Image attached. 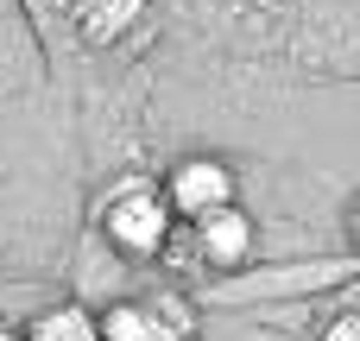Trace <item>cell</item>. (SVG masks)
<instances>
[{
  "label": "cell",
  "mask_w": 360,
  "mask_h": 341,
  "mask_svg": "<svg viewBox=\"0 0 360 341\" xmlns=\"http://www.w3.org/2000/svg\"><path fill=\"white\" fill-rule=\"evenodd\" d=\"M19 341H101V310H89V304H51V310H38Z\"/></svg>",
  "instance_id": "277c9868"
},
{
  "label": "cell",
  "mask_w": 360,
  "mask_h": 341,
  "mask_svg": "<svg viewBox=\"0 0 360 341\" xmlns=\"http://www.w3.org/2000/svg\"><path fill=\"white\" fill-rule=\"evenodd\" d=\"M101 341H171V329L152 316V304H108L101 310Z\"/></svg>",
  "instance_id": "5b68a950"
},
{
  "label": "cell",
  "mask_w": 360,
  "mask_h": 341,
  "mask_svg": "<svg viewBox=\"0 0 360 341\" xmlns=\"http://www.w3.org/2000/svg\"><path fill=\"white\" fill-rule=\"evenodd\" d=\"M95 228H101V240H108L114 253H127V259H158V253L171 247V234H177V209H171V196H165L158 177L127 171V177L95 202Z\"/></svg>",
  "instance_id": "6da1fadb"
},
{
  "label": "cell",
  "mask_w": 360,
  "mask_h": 341,
  "mask_svg": "<svg viewBox=\"0 0 360 341\" xmlns=\"http://www.w3.org/2000/svg\"><path fill=\"white\" fill-rule=\"evenodd\" d=\"M0 341H19V329H0Z\"/></svg>",
  "instance_id": "9c48e42d"
},
{
  "label": "cell",
  "mask_w": 360,
  "mask_h": 341,
  "mask_svg": "<svg viewBox=\"0 0 360 341\" xmlns=\"http://www.w3.org/2000/svg\"><path fill=\"white\" fill-rule=\"evenodd\" d=\"M348 240H354V253H360V196H354V209H348Z\"/></svg>",
  "instance_id": "ba28073f"
},
{
  "label": "cell",
  "mask_w": 360,
  "mask_h": 341,
  "mask_svg": "<svg viewBox=\"0 0 360 341\" xmlns=\"http://www.w3.org/2000/svg\"><path fill=\"white\" fill-rule=\"evenodd\" d=\"M146 304H152V316L171 329V341H196V310H190L177 291H158V297H146Z\"/></svg>",
  "instance_id": "8992f818"
},
{
  "label": "cell",
  "mask_w": 360,
  "mask_h": 341,
  "mask_svg": "<svg viewBox=\"0 0 360 341\" xmlns=\"http://www.w3.org/2000/svg\"><path fill=\"white\" fill-rule=\"evenodd\" d=\"M316 341H360V310H342V316H329Z\"/></svg>",
  "instance_id": "52a82bcc"
},
{
  "label": "cell",
  "mask_w": 360,
  "mask_h": 341,
  "mask_svg": "<svg viewBox=\"0 0 360 341\" xmlns=\"http://www.w3.org/2000/svg\"><path fill=\"white\" fill-rule=\"evenodd\" d=\"M184 228H190L196 259H202L209 272H240V266L253 259V247H259V228H253V215H247L240 202H221V209H209V215H196V221H184Z\"/></svg>",
  "instance_id": "3957f363"
},
{
  "label": "cell",
  "mask_w": 360,
  "mask_h": 341,
  "mask_svg": "<svg viewBox=\"0 0 360 341\" xmlns=\"http://www.w3.org/2000/svg\"><path fill=\"white\" fill-rule=\"evenodd\" d=\"M158 184H165V196H171L177 221H196V215H209V209H221V202H240L234 165H228V158H215V152H190V158H177Z\"/></svg>",
  "instance_id": "7a4b0ae2"
}]
</instances>
